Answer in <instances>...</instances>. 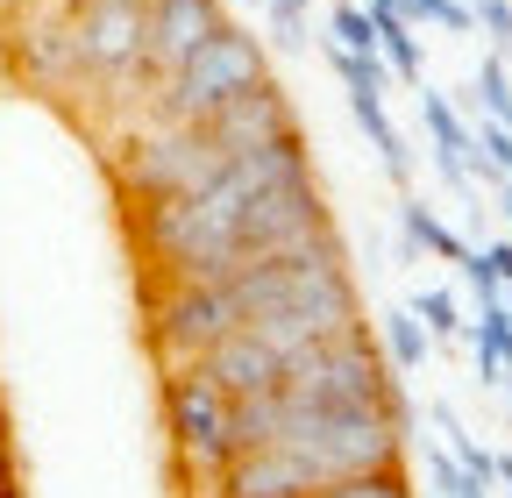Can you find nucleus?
I'll list each match as a JSON object with an SVG mask.
<instances>
[{"label": "nucleus", "mask_w": 512, "mask_h": 498, "mask_svg": "<svg viewBox=\"0 0 512 498\" xmlns=\"http://www.w3.org/2000/svg\"><path fill=\"white\" fill-rule=\"evenodd\" d=\"M264 79H271L264 72V50H256L242 29H214L178 72L157 79V114H171V121H214L235 93L264 86Z\"/></svg>", "instance_id": "nucleus-1"}, {"label": "nucleus", "mask_w": 512, "mask_h": 498, "mask_svg": "<svg viewBox=\"0 0 512 498\" xmlns=\"http://www.w3.org/2000/svg\"><path fill=\"white\" fill-rule=\"evenodd\" d=\"M320 498H413V491H406V477H399V463H392V470H356V477H335Z\"/></svg>", "instance_id": "nucleus-3"}, {"label": "nucleus", "mask_w": 512, "mask_h": 498, "mask_svg": "<svg viewBox=\"0 0 512 498\" xmlns=\"http://www.w3.org/2000/svg\"><path fill=\"white\" fill-rule=\"evenodd\" d=\"M214 29H228L221 0H150V29H143V65L164 79L178 72L192 50H200Z\"/></svg>", "instance_id": "nucleus-2"}]
</instances>
